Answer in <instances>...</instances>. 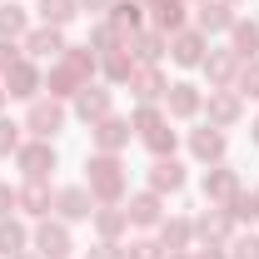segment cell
Instances as JSON below:
<instances>
[{
  "instance_id": "obj_2",
  "label": "cell",
  "mask_w": 259,
  "mask_h": 259,
  "mask_svg": "<svg viewBox=\"0 0 259 259\" xmlns=\"http://www.w3.org/2000/svg\"><path fill=\"white\" fill-rule=\"evenodd\" d=\"M85 190L95 194V204H125V190H130V175L120 155H90L85 160Z\"/></svg>"
},
{
  "instance_id": "obj_23",
  "label": "cell",
  "mask_w": 259,
  "mask_h": 259,
  "mask_svg": "<svg viewBox=\"0 0 259 259\" xmlns=\"http://www.w3.org/2000/svg\"><path fill=\"white\" fill-rule=\"evenodd\" d=\"M150 190L155 194H180L185 190V164L175 160V155L169 160H155L150 164Z\"/></svg>"
},
{
  "instance_id": "obj_39",
  "label": "cell",
  "mask_w": 259,
  "mask_h": 259,
  "mask_svg": "<svg viewBox=\"0 0 259 259\" xmlns=\"http://www.w3.org/2000/svg\"><path fill=\"white\" fill-rule=\"evenodd\" d=\"M20 50H25L20 40H0V75H5L10 65H20Z\"/></svg>"
},
{
  "instance_id": "obj_34",
  "label": "cell",
  "mask_w": 259,
  "mask_h": 259,
  "mask_svg": "<svg viewBox=\"0 0 259 259\" xmlns=\"http://www.w3.org/2000/svg\"><path fill=\"white\" fill-rule=\"evenodd\" d=\"M160 125H164L160 105H135V115H130V130L135 135H150V130H160Z\"/></svg>"
},
{
  "instance_id": "obj_45",
  "label": "cell",
  "mask_w": 259,
  "mask_h": 259,
  "mask_svg": "<svg viewBox=\"0 0 259 259\" xmlns=\"http://www.w3.org/2000/svg\"><path fill=\"white\" fill-rule=\"evenodd\" d=\"M249 140H254V145H259V115H254V125H249Z\"/></svg>"
},
{
  "instance_id": "obj_30",
  "label": "cell",
  "mask_w": 259,
  "mask_h": 259,
  "mask_svg": "<svg viewBox=\"0 0 259 259\" xmlns=\"http://www.w3.org/2000/svg\"><path fill=\"white\" fill-rule=\"evenodd\" d=\"M150 10H155V30H164V35L185 30V0H155Z\"/></svg>"
},
{
  "instance_id": "obj_38",
  "label": "cell",
  "mask_w": 259,
  "mask_h": 259,
  "mask_svg": "<svg viewBox=\"0 0 259 259\" xmlns=\"http://www.w3.org/2000/svg\"><path fill=\"white\" fill-rule=\"evenodd\" d=\"M229 259H259V239H254V234L229 239Z\"/></svg>"
},
{
  "instance_id": "obj_43",
  "label": "cell",
  "mask_w": 259,
  "mask_h": 259,
  "mask_svg": "<svg viewBox=\"0 0 259 259\" xmlns=\"http://www.w3.org/2000/svg\"><path fill=\"white\" fill-rule=\"evenodd\" d=\"M194 259H229V249H214V244H209V249H199Z\"/></svg>"
},
{
  "instance_id": "obj_40",
  "label": "cell",
  "mask_w": 259,
  "mask_h": 259,
  "mask_svg": "<svg viewBox=\"0 0 259 259\" xmlns=\"http://www.w3.org/2000/svg\"><path fill=\"white\" fill-rule=\"evenodd\" d=\"M85 259H125V244H110V239H100V244H95Z\"/></svg>"
},
{
  "instance_id": "obj_12",
  "label": "cell",
  "mask_w": 259,
  "mask_h": 259,
  "mask_svg": "<svg viewBox=\"0 0 259 259\" xmlns=\"http://www.w3.org/2000/svg\"><path fill=\"white\" fill-rule=\"evenodd\" d=\"M130 90H135V100H140V105H160L164 90H169V80H164L160 65H135V75H130Z\"/></svg>"
},
{
  "instance_id": "obj_50",
  "label": "cell",
  "mask_w": 259,
  "mask_h": 259,
  "mask_svg": "<svg viewBox=\"0 0 259 259\" xmlns=\"http://www.w3.org/2000/svg\"><path fill=\"white\" fill-rule=\"evenodd\" d=\"M229 5H239V0H229Z\"/></svg>"
},
{
  "instance_id": "obj_18",
  "label": "cell",
  "mask_w": 259,
  "mask_h": 259,
  "mask_svg": "<svg viewBox=\"0 0 259 259\" xmlns=\"http://www.w3.org/2000/svg\"><path fill=\"white\" fill-rule=\"evenodd\" d=\"M239 15H234V5L229 0H199V15H194V30L199 35H220V30H229Z\"/></svg>"
},
{
  "instance_id": "obj_46",
  "label": "cell",
  "mask_w": 259,
  "mask_h": 259,
  "mask_svg": "<svg viewBox=\"0 0 259 259\" xmlns=\"http://www.w3.org/2000/svg\"><path fill=\"white\" fill-rule=\"evenodd\" d=\"M5 100H10V95H5V85H0V110H5Z\"/></svg>"
},
{
  "instance_id": "obj_32",
  "label": "cell",
  "mask_w": 259,
  "mask_h": 259,
  "mask_svg": "<svg viewBox=\"0 0 259 259\" xmlns=\"http://www.w3.org/2000/svg\"><path fill=\"white\" fill-rule=\"evenodd\" d=\"M35 10H40L45 25H65V20L80 15V0H35Z\"/></svg>"
},
{
  "instance_id": "obj_35",
  "label": "cell",
  "mask_w": 259,
  "mask_h": 259,
  "mask_svg": "<svg viewBox=\"0 0 259 259\" xmlns=\"http://www.w3.org/2000/svg\"><path fill=\"white\" fill-rule=\"evenodd\" d=\"M234 90H239L244 100H259V55L239 65V80H234Z\"/></svg>"
},
{
  "instance_id": "obj_31",
  "label": "cell",
  "mask_w": 259,
  "mask_h": 259,
  "mask_svg": "<svg viewBox=\"0 0 259 259\" xmlns=\"http://www.w3.org/2000/svg\"><path fill=\"white\" fill-rule=\"evenodd\" d=\"M30 20H25V5H0V40H25Z\"/></svg>"
},
{
  "instance_id": "obj_5",
  "label": "cell",
  "mask_w": 259,
  "mask_h": 259,
  "mask_svg": "<svg viewBox=\"0 0 259 259\" xmlns=\"http://www.w3.org/2000/svg\"><path fill=\"white\" fill-rule=\"evenodd\" d=\"M15 164H20L25 180H50V169H55V145H50V140H20Z\"/></svg>"
},
{
  "instance_id": "obj_21",
  "label": "cell",
  "mask_w": 259,
  "mask_h": 259,
  "mask_svg": "<svg viewBox=\"0 0 259 259\" xmlns=\"http://www.w3.org/2000/svg\"><path fill=\"white\" fill-rule=\"evenodd\" d=\"M164 50H169V35H164V30H135V35H130V55H135V65H160Z\"/></svg>"
},
{
  "instance_id": "obj_14",
  "label": "cell",
  "mask_w": 259,
  "mask_h": 259,
  "mask_svg": "<svg viewBox=\"0 0 259 259\" xmlns=\"http://www.w3.org/2000/svg\"><path fill=\"white\" fill-rule=\"evenodd\" d=\"M199 190H204V199H209L214 209H225L229 199L239 194V175H234L229 164H214V169H204V185H199Z\"/></svg>"
},
{
  "instance_id": "obj_51",
  "label": "cell",
  "mask_w": 259,
  "mask_h": 259,
  "mask_svg": "<svg viewBox=\"0 0 259 259\" xmlns=\"http://www.w3.org/2000/svg\"><path fill=\"white\" fill-rule=\"evenodd\" d=\"M254 20H259V15H254Z\"/></svg>"
},
{
  "instance_id": "obj_4",
  "label": "cell",
  "mask_w": 259,
  "mask_h": 259,
  "mask_svg": "<svg viewBox=\"0 0 259 259\" xmlns=\"http://www.w3.org/2000/svg\"><path fill=\"white\" fill-rule=\"evenodd\" d=\"M30 244H35V254H40V259H70V249H75L65 220H45V225H35Z\"/></svg>"
},
{
  "instance_id": "obj_29",
  "label": "cell",
  "mask_w": 259,
  "mask_h": 259,
  "mask_svg": "<svg viewBox=\"0 0 259 259\" xmlns=\"http://www.w3.org/2000/svg\"><path fill=\"white\" fill-rule=\"evenodd\" d=\"M100 70H105L115 85H130V75H135V55H130V45L110 50V55H100Z\"/></svg>"
},
{
  "instance_id": "obj_25",
  "label": "cell",
  "mask_w": 259,
  "mask_h": 259,
  "mask_svg": "<svg viewBox=\"0 0 259 259\" xmlns=\"http://www.w3.org/2000/svg\"><path fill=\"white\" fill-rule=\"evenodd\" d=\"M229 50L239 60H254L259 55V20H234L229 25Z\"/></svg>"
},
{
  "instance_id": "obj_49",
  "label": "cell",
  "mask_w": 259,
  "mask_h": 259,
  "mask_svg": "<svg viewBox=\"0 0 259 259\" xmlns=\"http://www.w3.org/2000/svg\"><path fill=\"white\" fill-rule=\"evenodd\" d=\"M15 259H35V254H15Z\"/></svg>"
},
{
  "instance_id": "obj_47",
  "label": "cell",
  "mask_w": 259,
  "mask_h": 259,
  "mask_svg": "<svg viewBox=\"0 0 259 259\" xmlns=\"http://www.w3.org/2000/svg\"><path fill=\"white\" fill-rule=\"evenodd\" d=\"M249 199H254V209H259V190H249Z\"/></svg>"
},
{
  "instance_id": "obj_17",
  "label": "cell",
  "mask_w": 259,
  "mask_h": 259,
  "mask_svg": "<svg viewBox=\"0 0 259 259\" xmlns=\"http://www.w3.org/2000/svg\"><path fill=\"white\" fill-rule=\"evenodd\" d=\"M20 45L30 50L35 60H60V55H65V30H60V25H35Z\"/></svg>"
},
{
  "instance_id": "obj_13",
  "label": "cell",
  "mask_w": 259,
  "mask_h": 259,
  "mask_svg": "<svg viewBox=\"0 0 259 259\" xmlns=\"http://www.w3.org/2000/svg\"><path fill=\"white\" fill-rule=\"evenodd\" d=\"M105 115H115V100L105 85H85L80 95H75V120H85V125H100Z\"/></svg>"
},
{
  "instance_id": "obj_37",
  "label": "cell",
  "mask_w": 259,
  "mask_h": 259,
  "mask_svg": "<svg viewBox=\"0 0 259 259\" xmlns=\"http://www.w3.org/2000/svg\"><path fill=\"white\" fill-rule=\"evenodd\" d=\"M20 130H25V125H15V120H0V160L20 150Z\"/></svg>"
},
{
  "instance_id": "obj_33",
  "label": "cell",
  "mask_w": 259,
  "mask_h": 259,
  "mask_svg": "<svg viewBox=\"0 0 259 259\" xmlns=\"http://www.w3.org/2000/svg\"><path fill=\"white\" fill-rule=\"evenodd\" d=\"M140 140H145V150H150L155 160H169V155H175V145H180V135L169 130V120H164L160 130H150V135H140Z\"/></svg>"
},
{
  "instance_id": "obj_28",
  "label": "cell",
  "mask_w": 259,
  "mask_h": 259,
  "mask_svg": "<svg viewBox=\"0 0 259 259\" xmlns=\"http://www.w3.org/2000/svg\"><path fill=\"white\" fill-rule=\"evenodd\" d=\"M140 10H145V5H135V0H115V5L105 10V20H110V25H115V30L130 40V35L140 30Z\"/></svg>"
},
{
  "instance_id": "obj_3",
  "label": "cell",
  "mask_w": 259,
  "mask_h": 259,
  "mask_svg": "<svg viewBox=\"0 0 259 259\" xmlns=\"http://www.w3.org/2000/svg\"><path fill=\"white\" fill-rule=\"evenodd\" d=\"M65 120H70V110H65V100H40L35 95L30 100V110H25V130H30L35 140H55V135H60L65 130Z\"/></svg>"
},
{
  "instance_id": "obj_44",
  "label": "cell",
  "mask_w": 259,
  "mask_h": 259,
  "mask_svg": "<svg viewBox=\"0 0 259 259\" xmlns=\"http://www.w3.org/2000/svg\"><path fill=\"white\" fill-rule=\"evenodd\" d=\"M164 259H194V249H175V254H164Z\"/></svg>"
},
{
  "instance_id": "obj_10",
  "label": "cell",
  "mask_w": 259,
  "mask_h": 259,
  "mask_svg": "<svg viewBox=\"0 0 259 259\" xmlns=\"http://www.w3.org/2000/svg\"><path fill=\"white\" fill-rule=\"evenodd\" d=\"M130 135H135V130H130L125 115H105L100 125H90V140H95L100 155H120V150L130 145Z\"/></svg>"
},
{
  "instance_id": "obj_22",
  "label": "cell",
  "mask_w": 259,
  "mask_h": 259,
  "mask_svg": "<svg viewBox=\"0 0 259 259\" xmlns=\"http://www.w3.org/2000/svg\"><path fill=\"white\" fill-rule=\"evenodd\" d=\"M194 234H199L204 244H214V249L229 244V239H234V220H229V209H209V214H199V220H194Z\"/></svg>"
},
{
  "instance_id": "obj_1",
  "label": "cell",
  "mask_w": 259,
  "mask_h": 259,
  "mask_svg": "<svg viewBox=\"0 0 259 259\" xmlns=\"http://www.w3.org/2000/svg\"><path fill=\"white\" fill-rule=\"evenodd\" d=\"M100 70V55L90 45H65L60 60H50V75H45V90L55 100H75L85 85H90V75Z\"/></svg>"
},
{
  "instance_id": "obj_48",
  "label": "cell",
  "mask_w": 259,
  "mask_h": 259,
  "mask_svg": "<svg viewBox=\"0 0 259 259\" xmlns=\"http://www.w3.org/2000/svg\"><path fill=\"white\" fill-rule=\"evenodd\" d=\"M135 5H155V0H135Z\"/></svg>"
},
{
  "instance_id": "obj_42",
  "label": "cell",
  "mask_w": 259,
  "mask_h": 259,
  "mask_svg": "<svg viewBox=\"0 0 259 259\" xmlns=\"http://www.w3.org/2000/svg\"><path fill=\"white\" fill-rule=\"evenodd\" d=\"M110 5H115V0H80V10H95V15H105Z\"/></svg>"
},
{
  "instance_id": "obj_16",
  "label": "cell",
  "mask_w": 259,
  "mask_h": 259,
  "mask_svg": "<svg viewBox=\"0 0 259 259\" xmlns=\"http://www.w3.org/2000/svg\"><path fill=\"white\" fill-rule=\"evenodd\" d=\"M204 110H209V125L229 130L244 115V95H239V90H209V95H204Z\"/></svg>"
},
{
  "instance_id": "obj_41",
  "label": "cell",
  "mask_w": 259,
  "mask_h": 259,
  "mask_svg": "<svg viewBox=\"0 0 259 259\" xmlns=\"http://www.w3.org/2000/svg\"><path fill=\"white\" fill-rule=\"evenodd\" d=\"M10 209H15V190L0 180V220H10Z\"/></svg>"
},
{
  "instance_id": "obj_15",
  "label": "cell",
  "mask_w": 259,
  "mask_h": 259,
  "mask_svg": "<svg viewBox=\"0 0 259 259\" xmlns=\"http://www.w3.org/2000/svg\"><path fill=\"white\" fill-rule=\"evenodd\" d=\"M239 65H244V60H239L234 50H209L199 70L209 75V85H214V90H234V80H239Z\"/></svg>"
},
{
  "instance_id": "obj_36",
  "label": "cell",
  "mask_w": 259,
  "mask_h": 259,
  "mask_svg": "<svg viewBox=\"0 0 259 259\" xmlns=\"http://www.w3.org/2000/svg\"><path fill=\"white\" fill-rule=\"evenodd\" d=\"M125 259H164V244L160 239H135V244H125Z\"/></svg>"
},
{
  "instance_id": "obj_24",
  "label": "cell",
  "mask_w": 259,
  "mask_h": 259,
  "mask_svg": "<svg viewBox=\"0 0 259 259\" xmlns=\"http://www.w3.org/2000/svg\"><path fill=\"white\" fill-rule=\"evenodd\" d=\"M90 225H95L100 239H110V244H120V234L130 229V214L120 209V204H100L95 214H90Z\"/></svg>"
},
{
  "instance_id": "obj_9",
  "label": "cell",
  "mask_w": 259,
  "mask_h": 259,
  "mask_svg": "<svg viewBox=\"0 0 259 259\" xmlns=\"http://www.w3.org/2000/svg\"><path fill=\"white\" fill-rule=\"evenodd\" d=\"M125 214H130V225H135V229H160V220H164V194H155V190L130 194V199H125Z\"/></svg>"
},
{
  "instance_id": "obj_7",
  "label": "cell",
  "mask_w": 259,
  "mask_h": 259,
  "mask_svg": "<svg viewBox=\"0 0 259 259\" xmlns=\"http://www.w3.org/2000/svg\"><path fill=\"white\" fill-rule=\"evenodd\" d=\"M55 214H60L65 225L90 220V214H95V194L85 190V185H60V190H55Z\"/></svg>"
},
{
  "instance_id": "obj_26",
  "label": "cell",
  "mask_w": 259,
  "mask_h": 259,
  "mask_svg": "<svg viewBox=\"0 0 259 259\" xmlns=\"http://www.w3.org/2000/svg\"><path fill=\"white\" fill-rule=\"evenodd\" d=\"M190 239H194V220H160V244H164V254L190 249Z\"/></svg>"
},
{
  "instance_id": "obj_11",
  "label": "cell",
  "mask_w": 259,
  "mask_h": 259,
  "mask_svg": "<svg viewBox=\"0 0 259 259\" xmlns=\"http://www.w3.org/2000/svg\"><path fill=\"white\" fill-rule=\"evenodd\" d=\"M225 150H229V140H225V130H220V125H199V130H190V155H194V160L225 164Z\"/></svg>"
},
{
  "instance_id": "obj_19",
  "label": "cell",
  "mask_w": 259,
  "mask_h": 259,
  "mask_svg": "<svg viewBox=\"0 0 259 259\" xmlns=\"http://www.w3.org/2000/svg\"><path fill=\"white\" fill-rule=\"evenodd\" d=\"M40 85H45V80H40V70H35L30 60H20V65L5 70V95H10V100H35Z\"/></svg>"
},
{
  "instance_id": "obj_6",
  "label": "cell",
  "mask_w": 259,
  "mask_h": 259,
  "mask_svg": "<svg viewBox=\"0 0 259 259\" xmlns=\"http://www.w3.org/2000/svg\"><path fill=\"white\" fill-rule=\"evenodd\" d=\"M204 55H209V35L190 30V25L169 35V60H175V65H185V70H194V65H204Z\"/></svg>"
},
{
  "instance_id": "obj_27",
  "label": "cell",
  "mask_w": 259,
  "mask_h": 259,
  "mask_svg": "<svg viewBox=\"0 0 259 259\" xmlns=\"http://www.w3.org/2000/svg\"><path fill=\"white\" fill-rule=\"evenodd\" d=\"M25 244H30V229L20 225V220H0V259L25 254Z\"/></svg>"
},
{
  "instance_id": "obj_8",
  "label": "cell",
  "mask_w": 259,
  "mask_h": 259,
  "mask_svg": "<svg viewBox=\"0 0 259 259\" xmlns=\"http://www.w3.org/2000/svg\"><path fill=\"white\" fill-rule=\"evenodd\" d=\"M204 110V90L190 85V80H175L169 90H164V115H175V120H194Z\"/></svg>"
},
{
  "instance_id": "obj_20",
  "label": "cell",
  "mask_w": 259,
  "mask_h": 259,
  "mask_svg": "<svg viewBox=\"0 0 259 259\" xmlns=\"http://www.w3.org/2000/svg\"><path fill=\"white\" fill-rule=\"evenodd\" d=\"M15 209H25V214H35V220H45V214L55 209L50 185H45V180H25V185L15 190Z\"/></svg>"
}]
</instances>
